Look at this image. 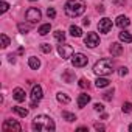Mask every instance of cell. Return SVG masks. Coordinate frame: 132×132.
I'll list each match as a JSON object with an SVG mask.
<instances>
[{
	"label": "cell",
	"mask_w": 132,
	"mask_h": 132,
	"mask_svg": "<svg viewBox=\"0 0 132 132\" xmlns=\"http://www.w3.org/2000/svg\"><path fill=\"white\" fill-rule=\"evenodd\" d=\"M118 73H120V76H126V75H127V69H126V67H121Z\"/></svg>",
	"instance_id": "obj_34"
},
{
	"label": "cell",
	"mask_w": 132,
	"mask_h": 132,
	"mask_svg": "<svg viewBox=\"0 0 132 132\" xmlns=\"http://www.w3.org/2000/svg\"><path fill=\"white\" fill-rule=\"evenodd\" d=\"M95 129H96V130H104V126L100 124V123H96V124H95Z\"/></svg>",
	"instance_id": "obj_35"
},
{
	"label": "cell",
	"mask_w": 132,
	"mask_h": 132,
	"mask_svg": "<svg viewBox=\"0 0 132 132\" xmlns=\"http://www.w3.org/2000/svg\"><path fill=\"white\" fill-rule=\"evenodd\" d=\"M70 34H72L73 37H81L82 31H81V28H79V27H76V25H72V27H70Z\"/></svg>",
	"instance_id": "obj_20"
},
{
	"label": "cell",
	"mask_w": 132,
	"mask_h": 132,
	"mask_svg": "<svg viewBox=\"0 0 132 132\" xmlns=\"http://www.w3.org/2000/svg\"><path fill=\"white\" fill-rule=\"evenodd\" d=\"M90 101V95H87V93H81L79 96H78V107H84V106H87V103Z\"/></svg>",
	"instance_id": "obj_13"
},
{
	"label": "cell",
	"mask_w": 132,
	"mask_h": 132,
	"mask_svg": "<svg viewBox=\"0 0 132 132\" xmlns=\"http://www.w3.org/2000/svg\"><path fill=\"white\" fill-rule=\"evenodd\" d=\"M129 130H130V132H132V124H130V126H129Z\"/></svg>",
	"instance_id": "obj_40"
},
{
	"label": "cell",
	"mask_w": 132,
	"mask_h": 132,
	"mask_svg": "<svg viewBox=\"0 0 132 132\" xmlns=\"http://www.w3.org/2000/svg\"><path fill=\"white\" fill-rule=\"evenodd\" d=\"M112 96H113V89H112V90H109V92H106V93L103 95V98H104L106 101H110V100H112Z\"/></svg>",
	"instance_id": "obj_29"
},
{
	"label": "cell",
	"mask_w": 132,
	"mask_h": 132,
	"mask_svg": "<svg viewBox=\"0 0 132 132\" xmlns=\"http://www.w3.org/2000/svg\"><path fill=\"white\" fill-rule=\"evenodd\" d=\"M28 65H30L33 70H37V69L40 67V61H39L37 57H34V56H33V57H30V59H28Z\"/></svg>",
	"instance_id": "obj_17"
},
{
	"label": "cell",
	"mask_w": 132,
	"mask_h": 132,
	"mask_svg": "<svg viewBox=\"0 0 132 132\" xmlns=\"http://www.w3.org/2000/svg\"><path fill=\"white\" fill-rule=\"evenodd\" d=\"M54 39H56V40H59V42H64V40H65V33H64V31H61V30L54 31Z\"/></svg>",
	"instance_id": "obj_23"
},
{
	"label": "cell",
	"mask_w": 132,
	"mask_h": 132,
	"mask_svg": "<svg viewBox=\"0 0 132 132\" xmlns=\"http://www.w3.org/2000/svg\"><path fill=\"white\" fill-rule=\"evenodd\" d=\"M40 11L37 10V8H28L27 10V13H25V17H27V20L30 22V23H36V22H39L40 20Z\"/></svg>",
	"instance_id": "obj_5"
},
{
	"label": "cell",
	"mask_w": 132,
	"mask_h": 132,
	"mask_svg": "<svg viewBox=\"0 0 132 132\" xmlns=\"http://www.w3.org/2000/svg\"><path fill=\"white\" fill-rule=\"evenodd\" d=\"M82 23H84V25H86V27H89V25H90V20H87V19H86V20H84V22H82Z\"/></svg>",
	"instance_id": "obj_39"
},
{
	"label": "cell",
	"mask_w": 132,
	"mask_h": 132,
	"mask_svg": "<svg viewBox=\"0 0 132 132\" xmlns=\"http://www.w3.org/2000/svg\"><path fill=\"white\" fill-rule=\"evenodd\" d=\"M98 13H104V6H98Z\"/></svg>",
	"instance_id": "obj_38"
},
{
	"label": "cell",
	"mask_w": 132,
	"mask_h": 132,
	"mask_svg": "<svg viewBox=\"0 0 132 132\" xmlns=\"http://www.w3.org/2000/svg\"><path fill=\"white\" fill-rule=\"evenodd\" d=\"M129 19L126 17V16H118L117 17V25L120 27V28H126V27H129Z\"/></svg>",
	"instance_id": "obj_15"
},
{
	"label": "cell",
	"mask_w": 132,
	"mask_h": 132,
	"mask_svg": "<svg viewBox=\"0 0 132 132\" xmlns=\"http://www.w3.org/2000/svg\"><path fill=\"white\" fill-rule=\"evenodd\" d=\"M78 132H87V127H78Z\"/></svg>",
	"instance_id": "obj_37"
},
{
	"label": "cell",
	"mask_w": 132,
	"mask_h": 132,
	"mask_svg": "<svg viewBox=\"0 0 132 132\" xmlns=\"http://www.w3.org/2000/svg\"><path fill=\"white\" fill-rule=\"evenodd\" d=\"M42 87L40 86H33V90H31V100L34 101H40L42 100Z\"/></svg>",
	"instance_id": "obj_11"
},
{
	"label": "cell",
	"mask_w": 132,
	"mask_h": 132,
	"mask_svg": "<svg viewBox=\"0 0 132 132\" xmlns=\"http://www.w3.org/2000/svg\"><path fill=\"white\" fill-rule=\"evenodd\" d=\"M93 109H95L96 112H103V110H104V106H103V104H100V103H95Z\"/></svg>",
	"instance_id": "obj_33"
},
{
	"label": "cell",
	"mask_w": 132,
	"mask_h": 132,
	"mask_svg": "<svg viewBox=\"0 0 132 132\" xmlns=\"http://www.w3.org/2000/svg\"><path fill=\"white\" fill-rule=\"evenodd\" d=\"M84 44H86L87 47H90V48H95L96 45H100V37H98V34H96V33H87V36H86V39H84Z\"/></svg>",
	"instance_id": "obj_7"
},
{
	"label": "cell",
	"mask_w": 132,
	"mask_h": 132,
	"mask_svg": "<svg viewBox=\"0 0 132 132\" xmlns=\"http://www.w3.org/2000/svg\"><path fill=\"white\" fill-rule=\"evenodd\" d=\"M109 79H106V78H103V76H100L96 81H95V86L98 87V89H104V87H107L109 86Z\"/></svg>",
	"instance_id": "obj_16"
},
{
	"label": "cell",
	"mask_w": 132,
	"mask_h": 132,
	"mask_svg": "<svg viewBox=\"0 0 132 132\" xmlns=\"http://www.w3.org/2000/svg\"><path fill=\"white\" fill-rule=\"evenodd\" d=\"M93 73L98 76H107L112 73V62L109 59H100L93 65Z\"/></svg>",
	"instance_id": "obj_3"
},
{
	"label": "cell",
	"mask_w": 132,
	"mask_h": 132,
	"mask_svg": "<svg viewBox=\"0 0 132 132\" xmlns=\"http://www.w3.org/2000/svg\"><path fill=\"white\" fill-rule=\"evenodd\" d=\"M19 30H20V33H28V31H30V25L19 23Z\"/></svg>",
	"instance_id": "obj_27"
},
{
	"label": "cell",
	"mask_w": 132,
	"mask_h": 132,
	"mask_svg": "<svg viewBox=\"0 0 132 132\" xmlns=\"http://www.w3.org/2000/svg\"><path fill=\"white\" fill-rule=\"evenodd\" d=\"M73 65L75 67H84V65L89 62V57L86 56V54H82V53H76L75 56H73Z\"/></svg>",
	"instance_id": "obj_9"
},
{
	"label": "cell",
	"mask_w": 132,
	"mask_h": 132,
	"mask_svg": "<svg viewBox=\"0 0 132 132\" xmlns=\"http://www.w3.org/2000/svg\"><path fill=\"white\" fill-rule=\"evenodd\" d=\"M118 37H120V40L124 42V44H130V42H132V34L127 33V31H124V30L118 34Z\"/></svg>",
	"instance_id": "obj_14"
},
{
	"label": "cell",
	"mask_w": 132,
	"mask_h": 132,
	"mask_svg": "<svg viewBox=\"0 0 132 132\" xmlns=\"http://www.w3.org/2000/svg\"><path fill=\"white\" fill-rule=\"evenodd\" d=\"M40 50H42L44 53H50V51H51V45H50V44H42V45H40Z\"/></svg>",
	"instance_id": "obj_28"
},
{
	"label": "cell",
	"mask_w": 132,
	"mask_h": 132,
	"mask_svg": "<svg viewBox=\"0 0 132 132\" xmlns=\"http://www.w3.org/2000/svg\"><path fill=\"white\" fill-rule=\"evenodd\" d=\"M13 110H14V112L17 113V115H20V117H23V118H25V117L28 115V110H27V109H23V107H19V106H16V107H13Z\"/></svg>",
	"instance_id": "obj_21"
},
{
	"label": "cell",
	"mask_w": 132,
	"mask_h": 132,
	"mask_svg": "<svg viewBox=\"0 0 132 132\" xmlns=\"http://www.w3.org/2000/svg\"><path fill=\"white\" fill-rule=\"evenodd\" d=\"M31 2H34V0H31Z\"/></svg>",
	"instance_id": "obj_41"
},
{
	"label": "cell",
	"mask_w": 132,
	"mask_h": 132,
	"mask_svg": "<svg viewBox=\"0 0 132 132\" xmlns=\"http://www.w3.org/2000/svg\"><path fill=\"white\" fill-rule=\"evenodd\" d=\"M47 16H48L50 19H54V17H56V11H54V8H48V10H47Z\"/></svg>",
	"instance_id": "obj_30"
},
{
	"label": "cell",
	"mask_w": 132,
	"mask_h": 132,
	"mask_svg": "<svg viewBox=\"0 0 132 132\" xmlns=\"http://www.w3.org/2000/svg\"><path fill=\"white\" fill-rule=\"evenodd\" d=\"M73 47L70 45V44H62L61 42V45H57V53H59V56L62 57V59H69V57H72L73 56Z\"/></svg>",
	"instance_id": "obj_4"
},
{
	"label": "cell",
	"mask_w": 132,
	"mask_h": 132,
	"mask_svg": "<svg viewBox=\"0 0 132 132\" xmlns=\"http://www.w3.org/2000/svg\"><path fill=\"white\" fill-rule=\"evenodd\" d=\"M62 79H64L65 82H72V81L75 79V73H73V72H70V70H65V72H64V75H62Z\"/></svg>",
	"instance_id": "obj_19"
},
{
	"label": "cell",
	"mask_w": 132,
	"mask_h": 132,
	"mask_svg": "<svg viewBox=\"0 0 132 132\" xmlns=\"http://www.w3.org/2000/svg\"><path fill=\"white\" fill-rule=\"evenodd\" d=\"M113 2H115L117 5H124V3H126V0H113Z\"/></svg>",
	"instance_id": "obj_36"
},
{
	"label": "cell",
	"mask_w": 132,
	"mask_h": 132,
	"mask_svg": "<svg viewBox=\"0 0 132 132\" xmlns=\"http://www.w3.org/2000/svg\"><path fill=\"white\" fill-rule=\"evenodd\" d=\"M123 112H124V113L132 112V104H130V103H124V104H123Z\"/></svg>",
	"instance_id": "obj_26"
},
{
	"label": "cell",
	"mask_w": 132,
	"mask_h": 132,
	"mask_svg": "<svg viewBox=\"0 0 132 132\" xmlns=\"http://www.w3.org/2000/svg\"><path fill=\"white\" fill-rule=\"evenodd\" d=\"M79 87H82V89H86V87H89V81L87 79H79Z\"/></svg>",
	"instance_id": "obj_32"
},
{
	"label": "cell",
	"mask_w": 132,
	"mask_h": 132,
	"mask_svg": "<svg viewBox=\"0 0 132 132\" xmlns=\"http://www.w3.org/2000/svg\"><path fill=\"white\" fill-rule=\"evenodd\" d=\"M31 127H33L34 130H37V132H40V130H50V132H53V130L56 129L54 121H53L50 117H47V115H37V117L33 120Z\"/></svg>",
	"instance_id": "obj_1"
},
{
	"label": "cell",
	"mask_w": 132,
	"mask_h": 132,
	"mask_svg": "<svg viewBox=\"0 0 132 132\" xmlns=\"http://www.w3.org/2000/svg\"><path fill=\"white\" fill-rule=\"evenodd\" d=\"M3 130H5V132H10V130L20 132V130H22V126H20V123H17L16 120H6V121L3 123Z\"/></svg>",
	"instance_id": "obj_6"
},
{
	"label": "cell",
	"mask_w": 132,
	"mask_h": 132,
	"mask_svg": "<svg viewBox=\"0 0 132 132\" xmlns=\"http://www.w3.org/2000/svg\"><path fill=\"white\" fill-rule=\"evenodd\" d=\"M57 101L59 103H64V104H67V103H70V96H67L65 93H57Z\"/></svg>",
	"instance_id": "obj_22"
},
{
	"label": "cell",
	"mask_w": 132,
	"mask_h": 132,
	"mask_svg": "<svg viewBox=\"0 0 132 132\" xmlns=\"http://www.w3.org/2000/svg\"><path fill=\"white\" fill-rule=\"evenodd\" d=\"M62 118H65L67 121H75L76 120V115L75 113H70V112H62Z\"/></svg>",
	"instance_id": "obj_24"
},
{
	"label": "cell",
	"mask_w": 132,
	"mask_h": 132,
	"mask_svg": "<svg viewBox=\"0 0 132 132\" xmlns=\"http://www.w3.org/2000/svg\"><path fill=\"white\" fill-rule=\"evenodd\" d=\"M65 14L69 17H78L81 14H84L86 11V3L84 0H69L67 3H65Z\"/></svg>",
	"instance_id": "obj_2"
},
{
	"label": "cell",
	"mask_w": 132,
	"mask_h": 132,
	"mask_svg": "<svg viewBox=\"0 0 132 132\" xmlns=\"http://www.w3.org/2000/svg\"><path fill=\"white\" fill-rule=\"evenodd\" d=\"M98 30H100V33H109L110 30H112V20L109 19V17H103L100 22H98Z\"/></svg>",
	"instance_id": "obj_8"
},
{
	"label": "cell",
	"mask_w": 132,
	"mask_h": 132,
	"mask_svg": "<svg viewBox=\"0 0 132 132\" xmlns=\"http://www.w3.org/2000/svg\"><path fill=\"white\" fill-rule=\"evenodd\" d=\"M8 8H10V5H8L6 2H2V3H0V11H2V13H6Z\"/></svg>",
	"instance_id": "obj_31"
},
{
	"label": "cell",
	"mask_w": 132,
	"mask_h": 132,
	"mask_svg": "<svg viewBox=\"0 0 132 132\" xmlns=\"http://www.w3.org/2000/svg\"><path fill=\"white\" fill-rule=\"evenodd\" d=\"M13 98H14L17 103L25 101V90H23V89H20V87L14 89V90H13Z\"/></svg>",
	"instance_id": "obj_12"
},
{
	"label": "cell",
	"mask_w": 132,
	"mask_h": 132,
	"mask_svg": "<svg viewBox=\"0 0 132 132\" xmlns=\"http://www.w3.org/2000/svg\"><path fill=\"white\" fill-rule=\"evenodd\" d=\"M0 39H2V47H3V48H6V47L10 45V37H8L6 34H0Z\"/></svg>",
	"instance_id": "obj_25"
},
{
	"label": "cell",
	"mask_w": 132,
	"mask_h": 132,
	"mask_svg": "<svg viewBox=\"0 0 132 132\" xmlns=\"http://www.w3.org/2000/svg\"><path fill=\"white\" fill-rule=\"evenodd\" d=\"M109 51H110L112 56H121V54H123V45L118 44V42H113V44H110Z\"/></svg>",
	"instance_id": "obj_10"
},
{
	"label": "cell",
	"mask_w": 132,
	"mask_h": 132,
	"mask_svg": "<svg viewBox=\"0 0 132 132\" xmlns=\"http://www.w3.org/2000/svg\"><path fill=\"white\" fill-rule=\"evenodd\" d=\"M50 31H51V25H50V23H44V25H40V28H39L37 33H39L40 36H47Z\"/></svg>",
	"instance_id": "obj_18"
}]
</instances>
